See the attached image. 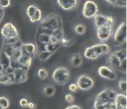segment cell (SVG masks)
<instances>
[{
	"instance_id": "6da1fadb",
	"label": "cell",
	"mask_w": 127,
	"mask_h": 109,
	"mask_svg": "<svg viewBox=\"0 0 127 109\" xmlns=\"http://www.w3.org/2000/svg\"><path fill=\"white\" fill-rule=\"evenodd\" d=\"M35 56L25 49L19 37L4 40L0 52V85H10L27 81Z\"/></svg>"
},
{
	"instance_id": "7a4b0ae2",
	"label": "cell",
	"mask_w": 127,
	"mask_h": 109,
	"mask_svg": "<svg viewBox=\"0 0 127 109\" xmlns=\"http://www.w3.org/2000/svg\"><path fill=\"white\" fill-rule=\"evenodd\" d=\"M64 37L61 18L56 14H50L42 19L37 34L36 54L45 61L59 48Z\"/></svg>"
},
{
	"instance_id": "3957f363",
	"label": "cell",
	"mask_w": 127,
	"mask_h": 109,
	"mask_svg": "<svg viewBox=\"0 0 127 109\" xmlns=\"http://www.w3.org/2000/svg\"><path fill=\"white\" fill-rule=\"evenodd\" d=\"M107 66L114 71L127 73V49H120L110 53L107 59Z\"/></svg>"
},
{
	"instance_id": "277c9868",
	"label": "cell",
	"mask_w": 127,
	"mask_h": 109,
	"mask_svg": "<svg viewBox=\"0 0 127 109\" xmlns=\"http://www.w3.org/2000/svg\"><path fill=\"white\" fill-rule=\"evenodd\" d=\"M118 92L112 88H106L96 95L93 109H114V99Z\"/></svg>"
},
{
	"instance_id": "5b68a950",
	"label": "cell",
	"mask_w": 127,
	"mask_h": 109,
	"mask_svg": "<svg viewBox=\"0 0 127 109\" xmlns=\"http://www.w3.org/2000/svg\"><path fill=\"white\" fill-rule=\"evenodd\" d=\"M111 47L106 43H100L87 47L84 52V57L90 60H96L105 54H109Z\"/></svg>"
},
{
	"instance_id": "8992f818",
	"label": "cell",
	"mask_w": 127,
	"mask_h": 109,
	"mask_svg": "<svg viewBox=\"0 0 127 109\" xmlns=\"http://www.w3.org/2000/svg\"><path fill=\"white\" fill-rule=\"evenodd\" d=\"M51 78L58 85H65L70 80V71L66 67L60 66L53 71Z\"/></svg>"
},
{
	"instance_id": "52a82bcc",
	"label": "cell",
	"mask_w": 127,
	"mask_h": 109,
	"mask_svg": "<svg viewBox=\"0 0 127 109\" xmlns=\"http://www.w3.org/2000/svg\"><path fill=\"white\" fill-rule=\"evenodd\" d=\"M127 40V23L123 21L120 24L114 34L113 42L115 47L122 46Z\"/></svg>"
},
{
	"instance_id": "ba28073f",
	"label": "cell",
	"mask_w": 127,
	"mask_h": 109,
	"mask_svg": "<svg viewBox=\"0 0 127 109\" xmlns=\"http://www.w3.org/2000/svg\"><path fill=\"white\" fill-rule=\"evenodd\" d=\"M1 34L4 40H12L19 37L18 31L12 23H6L1 29Z\"/></svg>"
},
{
	"instance_id": "9c48e42d",
	"label": "cell",
	"mask_w": 127,
	"mask_h": 109,
	"mask_svg": "<svg viewBox=\"0 0 127 109\" xmlns=\"http://www.w3.org/2000/svg\"><path fill=\"white\" fill-rule=\"evenodd\" d=\"M114 26L112 24L106 23L96 28V36L100 41L104 42L110 38L112 35Z\"/></svg>"
},
{
	"instance_id": "30bf717a",
	"label": "cell",
	"mask_w": 127,
	"mask_h": 109,
	"mask_svg": "<svg viewBox=\"0 0 127 109\" xmlns=\"http://www.w3.org/2000/svg\"><path fill=\"white\" fill-rule=\"evenodd\" d=\"M99 8L96 3L93 1H86L82 8V15L86 18H93L98 14Z\"/></svg>"
},
{
	"instance_id": "8fae6325",
	"label": "cell",
	"mask_w": 127,
	"mask_h": 109,
	"mask_svg": "<svg viewBox=\"0 0 127 109\" xmlns=\"http://www.w3.org/2000/svg\"><path fill=\"white\" fill-rule=\"evenodd\" d=\"M76 85L78 86V89L86 91L93 87L95 81L87 74H82L77 79Z\"/></svg>"
},
{
	"instance_id": "7c38bea8",
	"label": "cell",
	"mask_w": 127,
	"mask_h": 109,
	"mask_svg": "<svg viewBox=\"0 0 127 109\" xmlns=\"http://www.w3.org/2000/svg\"><path fill=\"white\" fill-rule=\"evenodd\" d=\"M98 74L101 78L109 81H115L117 78L116 71H114L107 65H102L98 68Z\"/></svg>"
},
{
	"instance_id": "4fadbf2b",
	"label": "cell",
	"mask_w": 127,
	"mask_h": 109,
	"mask_svg": "<svg viewBox=\"0 0 127 109\" xmlns=\"http://www.w3.org/2000/svg\"><path fill=\"white\" fill-rule=\"evenodd\" d=\"M57 3L60 8H62L63 10L65 11L74 10L77 8L79 3L78 1H76V0H66V1L59 0V1H57Z\"/></svg>"
},
{
	"instance_id": "5bb4252c",
	"label": "cell",
	"mask_w": 127,
	"mask_h": 109,
	"mask_svg": "<svg viewBox=\"0 0 127 109\" xmlns=\"http://www.w3.org/2000/svg\"><path fill=\"white\" fill-rule=\"evenodd\" d=\"M127 94L122 93H117L114 99L115 108H127Z\"/></svg>"
},
{
	"instance_id": "9a60e30c",
	"label": "cell",
	"mask_w": 127,
	"mask_h": 109,
	"mask_svg": "<svg viewBox=\"0 0 127 109\" xmlns=\"http://www.w3.org/2000/svg\"><path fill=\"white\" fill-rule=\"evenodd\" d=\"M69 63L73 68H79L83 63V58L82 54L79 53L73 54L69 58Z\"/></svg>"
},
{
	"instance_id": "2e32d148",
	"label": "cell",
	"mask_w": 127,
	"mask_h": 109,
	"mask_svg": "<svg viewBox=\"0 0 127 109\" xmlns=\"http://www.w3.org/2000/svg\"><path fill=\"white\" fill-rule=\"evenodd\" d=\"M93 19L95 25L96 27V28L103 25L106 23H108L107 20V16L102 14L98 13L97 14H96L95 16L93 18Z\"/></svg>"
},
{
	"instance_id": "e0dca14e",
	"label": "cell",
	"mask_w": 127,
	"mask_h": 109,
	"mask_svg": "<svg viewBox=\"0 0 127 109\" xmlns=\"http://www.w3.org/2000/svg\"><path fill=\"white\" fill-rule=\"evenodd\" d=\"M42 92L46 97L50 98L55 95L56 92V88L52 85L48 84L44 86V87L42 89Z\"/></svg>"
},
{
	"instance_id": "ac0fdd59",
	"label": "cell",
	"mask_w": 127,
	"mask_h": 109,
	"mask_svg": "<svg viewBox=\"0 0 127 109\" xmlns=\"http://www.w3.org/2000/svg\"><path fill=\"white\" fill-rule=\"evenodd\" d=\"M105 2L118 8H126L127 1L125 0H107Z\"/></svg>"
},
{
	"instance_id": "d6986e66",
	"label": "cell",
	"mask_w": 127,
	"mask_h": 109,
	"mask_svg": "<svg viewBox=\"0 0 127 109\" xmlns=\"http://www.w3.org/2000/svg\"><path fill=\"white\" fill-rule=\"evenodd\" d=\"M10 105V102L5 96H0V109H8Z\"/></svg>"
},
{
	"instance_id": "ffe728a7",
	"label": "cell",
	"mask_w": 127,
	"mask_h": 109,
	"mask_svg": "<svg viewBox=\"0 0 127 109\" xmlns=\"http://www.w3.org/2000/svg\"><path fill=\"white\" fill-rule=\"evenodd\" d=\"M37 8H38L37 5H35V4H31L27 7L26 10V13L29 19H31L33 17V16L34 15L35 11L37 10Z\"/></svg>"
},
{
	"instance_id": "44dd1931",
	"label": "cell",
	"mask_w": 127,
	"mask_h": 109,
	"mask_svg": "<svg viewBox=\"0 0 127 109\" xmlns=\"http://www.w3.org/2000/svg\"><path fill=\"white\" fill-rule=\"evenodd\" d=\"M42 11L39 8H37V10L35 11V12L33 16V17L29 19V21L31 23H35V22H39L42 21Z\"/></svg>"
},
{
	"instance_id": "7402d4cb",
	"label": "cell",
	"mask_w": 127,
	"mask_h": 109,
	"mask_svg": "<svg viewBox=\"0 0 127 109\" xmlns=\"http://www.w3.org/2000/svg\"><path fill=\"white\" fill-rule=\"evenodd\" d=\"M75 42V39L74 37L71 38H67L64 36L61 40V45L63 47H69L71 45H72Z\"/></svg>"
},
{
	"instance_id": "603a6c76",
	"label": "cell",
	"mask_w": 127,
	"mask_h": 109,
	"mask_svg": "<svg viewBox=\"0 0 127 109\" xmlns=\"http://www.w3.org/2000/svg\"><path fill=\"white\" fill-rule=\"evenodd\" d=\"M48 74H49L48 71L45 68H39L37 72V77L41 80H46L48 77Z\"/></svg>"
},
{
	"instance_id": "cb8c5ba5",
	"label": "cell",
	"mask_w": 127,
	"mask_h": 109,
	"mask_svg": "<svg viewBox=\"0 0 127 109\" xmlns=\"http://www.w3.org/2000/svg\"><path fill=\"white\" fill-rule=\"evenodd\" d=\"M86 26L84 24L80 23L76 25L74 27V31L75 32V34H77L78 35H83L85 34L86 32Z\"/></svg>"
},
{
	"instance_id": "d4e9b609",
	"label": "cell",
	"mask_w": 127,
	"mask_h": 109,
	"mask_svg": "<svg viewBox=\"0 0 127 109\" xmlns=\"http://www.w3.org/2000/svg\"><path fill=\"white\" fill-rule=\"evenodd\" d=\"M118 88L122 94H127V81L126 79H120L118 81Z\"/></svg>"
},
{
	"instance_id": "484cf974",
	"label": "cell",
	"mask_w": 127,
	"mask_h": 109,
	"mask_svg": "<svg viewBox=\"0 0 127 109\" xmlns=\"http://www.w3.org/2000/svg\"><path fill=\"white\" fill-rule=\"evenodd\" d=\"M11 1L10 0H1L0 1V8L5 9L10 5Z\"/></svg>"
},
{
	"instance_id": "4316f807",
	"label": "cell",
	"mask_w": 127,
	"mask_h": 109,
	"mask_svg": "<svg viewBox=\"0 0 127 109\" xmlns=\"http://www.w3.org/2000/svg\"><path fill=\"white\" fill-rule=\"evenodd\" d=\"M65 101L67 102V103H69V104H71L74 101V96L73 95L71 94H67L65 95Z\"/></svg>"
},
{
	"instance_id": "83f0119b",
	"label": "cell",
	"mask_w": 127,
	"mask_h": 109,
	"mask_svg": "<svg viewBox=\"0 0 127 109\" xmlns=\"http://www.w3.org/2000/svg\"><path fill=\"white\" fill-rule=\"evenodd\" d=\"M68 89L71 91V92H73V93H75V92H77L78 90V87L76 83H71L70 85L68 87Z\"/></svg>"
},
{
	"instance_id": "f1b7e54d",
	"label": "cell",
	"mask_w": 127,
	"mask_h": 109,
	"mask_svg": "<svg viewBox=\"0 0 127 109\" xmlns=\"http://www.w3.org/2000/svg\"><path fill=\"white\" fill-rule=\"evenodd\" d=\"M28 100L27 98H21L20 100H19V105H20V107H21L22 108H26L27 106V104H28Z\"/></svg>"
},
{
	"instance_id": "f546056e",
	"label": "cell",
	"mask_w": 127,
	"mask_h": 109,
	"mask_svg": "<svg viewBox=\"0 0 127 109\" xmlns=\"http://www.w3.org/2000/svg\"><path fill=\"white\" fill-rule=\"evenodd\" d=\"M65 109H82V107L78 104H71L65 108Z\"/></svg>"
},
{
	"instance_id": "4dcf8cb0",
	"label": "cell",
	"mask_w": 127,
	"mask_h": 109,
	"mask_svg": "<svg viewBox=\"0 0 127 109\" xmlns=\"http://www.w3.org/2000/svg\"><path fill=\"white\" fill-rule=\"evenodd\" d=\"M36 104L33 102H29L28 104H27V107L29 109H36Z\"/></svg>"
},
{
	"instance_id": "1f68e13d",
	"label": "cell",
	"mask_w": 127,
	"mask_h": 109,
	"mask_svg": "<svg viewBox=\"0 0 127 109\" xmlns=\"http://www.w3.org/2000/svg\"><path fill=\"white\" fill-rule=\"evenodd\" d=\"M3 15H4V10L3 9H1V8H0V23H1V22L2 21Z\"/></svg>"
},
{
	"instance_id": "d6a6232c",
	"label": "cell",
	"mask_w": 127,
	"mask_h": 109,
	"mask_svg": "<svg viewBox=\"0 0 127 109\" xmlns=\"http://www.w3.org/2000/svg\"><path fill=\"white\" fill-rule=\"evenodd\" d=\"M114 109H127V108H115Z\"/></svg>"
}]
</instances>
